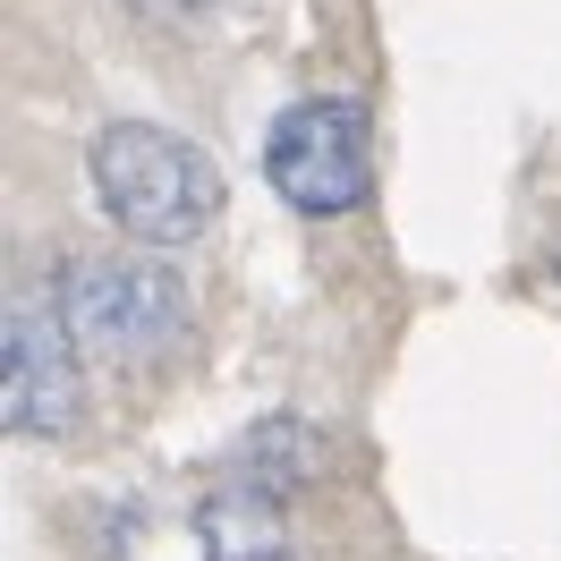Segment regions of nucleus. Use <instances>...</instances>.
Masks as SVG:
<instances>
[{"mask_svg":"<svg viewBox=\"0 0 561 561\" xmlns=\"http://www.w3.org/2000/svg\"><path fill=\"white\" fill-rule=\"evenodd\" d=\"M77 332L60 323L51 298H18L0 323V417L26 443H60L85 417V366Z\"/></svg>","mask_w":561,"mask_h":561,"instance_id":"nucleus-4","label":"nucleus"},{"mask_svg":"<svg viewBox=\"0 0 561 561\" xmlns=\"http://www.w3.org/2000/svg\"><path fill=\"white\" fill-rule=\"evenodd\" d=\"M85 171H94V196L103 213L128 230L137 247H196L221 221V171H213V153L179 137V128H153V119H111L94 153H85Z\"/></svg>","mask_w":561,"mask_h":561,"instance_id":"nucleus-1","label":"nucleus"},{"mask_svg":"<svg viewBox=\"0 0 561 561\" xmlns=\"http://www.w3.org/2000/svg\"><path fill=\"white\" fill-rule=\"evenodd\" d=\"M145 18H162V26H187V18H205V0H137Z\"/></svg>","mask_w":561,"mask_h":561,"instance_id":"nucleus-7","label":"nucleus"},{"mask_svg":"<svg viewBox=\"0 0 561 561\" xmlns=\"http://www.w3.org/2000/svg\"><path fill=\"white\" fill-rule=\"evenodd\" d=\"M264 179L289 213H350L366 205V179H375V137H366V111L341 94L316 103H289L264 137Z\"/></svg>","mask_w":561,"mask_h":561,"instance_id":"nucleus-3","label":"nucleus"},{"mask_svg":"<svg viewBox=\"0 0 561 561\" xmlns=\"http://www.w3.org/2000/svg\"><path fill=\"white\" fill-rule=\"evenodd\" d=\"M196 536H205V561H289V519H280V493L264 485H221L205 493L196 511Z\"/></svg>","mask_w":561,"mask_h":561,"instance_id":"nucleus-5","label":"nucleus"},{"mask_svg":"<svg viewBox=\"0 0 561 561\" xmlns=\"http://www.w3.org/2000/svg\"><path fill=\"white\" fill-rule=\"evenodd\" d=\"M239 477L289 502V485L316 477V443H307V425H298V417H264L255 434H247V451H239Z\"/></svg>","mask_w":561,"mask_h":561,"instance_id":"nucleus-6","label":"nucleus"},{"mask_svg":"<svg viewBox=\"0 0 561 561\" xmlns=\"http://www.w3.org/2000/svg\"><path fill=\"white\" fill-rule=\"evenodd\" d=\"M51 307L77 332V350L111 357V366H145V357H162L187 332L179 273L145 264V255H69L51 273Z\"/></svg>","mask_w":561,"mask_h":561,"instance_id":"nucleus-2","label":"nucleus"}]
</instances>
